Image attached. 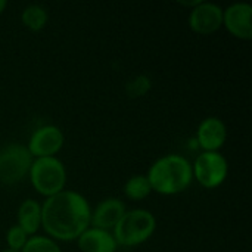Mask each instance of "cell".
<instances>
[{"instance_id": "1", "label": "cell", "mask_w": 252, "mask_h": 252, "mask_svg": "<svg viewBox=\"0 0 252 252\" xmlns=\"http://www.w3.org/2000/svg\"><path fill=\"white\" fill-rule=\"evenodd\" d=\"M90 214L92 207L86 196L63 189L41 204V227L53 241H77L90 227Z\"/></svg>"}, {"instance_id": "2", "label": "cell", "mask_w": 252, "mask_h": 252, "mask_svg": "<svg viewBox=\"0 0 252 252\" xmlns=\"http://www.w3.org/2000/svg\"><path fill=\"white\" fill-rule=\"evenodd\" d=\"M146 177L152 192L174 196L185 192L192 185V162L180 154H168L152 162Z\"/></svg>"}, {"instance_id": "3", "label": "cell", "mask_w": 252, "mask_h": 252, "mask_svg": "<svg viewBox=\"0 0 252 252\" xmlns=\"http://www.w3.org/2000/svg\"><path fill=\"white\" fill-rule=\"evenodd\" d=\"M157 230L155 216L145 208H134L126 211L117 226L112 229V235L118 247L133 248L145 244L152 238Z\"/></svg>"}, {"instance_id": "4", "label": "cell", "mask_w": 252, "mask_h": 252, "mask_svg": "<svg viewBox=\"0 0 252 252\" xmlns=\"http://www.w3.org/2000/svg\"><path fill=\"white\" fill-rule=\"evenodd\" d=\"M28 177L38 195L50 198L65 189L66 168L56 157L34 158Z\"/></svg>"}, {"instance_id": "5", "label": "cell", "mask_w": 252, "mask_h": 252, "mask_svg": "<svg viewBox=\"0 0 252 252\" xmlns=\"http://www.w3.org/2000/svg\"><path fill=\"white\" fill-rule=\"evenodd\" d=\"M32 157L25 145L9 143L0 148V183L15 185L22 182L31 168Z\"/></svg>"}, {"instance_id": "6", "label": "cell", "mask_w": 252, "mask_h": 252, "mask_svg": "<svg viewBox=\"0 0 252 252\" xmlns=\"http://www.w3.org/2000/svg\"><path fill=\"white\" fill-rule=\"evenodd\" d=\"M192 173L204 189H217L229 176V162L220 152H201L192 164Z\"/></svg>"}, {"instance_id": "7", "label": "cell", "mask_w": 252, "mask_h": 252, "mask_svg": "<svg viewBox=\"0 0 252 252\" xmlns=\"http://www.w3.org/2000/svg\"><path fill=\"white\" fill-rule=\"evenodd\" d=\"M63 131L58 126L46 124L32 131L28 139L27 149L32 158H47L56 157V154L63 148Z\"/></svg>"}, {"instance_id": "8", "label": "cell", "mask_w": 252, "mask_h": 252, "mask_svg": "<svg viewBox=\"0 0 252 252\" xmlns=\"http://www.w3.org/2000/svg\"><path fill=\"white\" fill-rule=\"evenodd\" d=\"M190 30L201 35H210L223 27V7L213 1H199L189 13Z\"/></svg>"}, {"instance_id": "9", "label": "cell", "mask_w": 252, "mask_h": 252, "mask_svg": "<svg viewBox=\"0 0 252 252\" xmlns=\"http://www.w3.org/2000/svg\"><path fill=\"white\" fill-rule=\"evenodd\" d=\"M223 27L239 40L252 38V6L238 1L223 9Z\"/></svg>"}, {"instance_id": "10", "label": "cell", "mask_w": 252, "mask_h": 252, "mask_svg": "<svg viewBox=\"0 0 252 252\" xmlns=\"http://www.w3.org/2000/svg\"><path fill=\"white\" fill-rule=\"evenodd\" d=\"M227 140V127L219 117L204 118L196 128V143L202 152H220Z\"/></svg>"}, {"instance_id": "11", "label": "cell", "mask_w": 252, "mask_h": 252, "mask_svg": "<svg viewBox=\"0 0 252 252\" xmlns=\"http://www.w3.org/2000/svg\"><path fill=\"white\" fill-rule=\"evenodd\" d=\"M126 205L118 198H106L100 201L90 214V227L112 232L123 214L126 213Z\"/></svg>"}, {"instance_id": "12", "label": "cell", "mask_w": 252, "mask_h": 252, "mask_svg": "<svg viewBox=\"0 0 252 252\" xmlns=\"http://www.w3.org/2000/svg\"><path fill=\"white\" fill-rule=\"evenodd\" d=\"M77 247L81 252H117L118 244L112 232L89 227L77 239Z\"/></svg>"}, {"instance_id": "13", "label": "cell", "mask_w": 252, "mask_h": 252, "mask_svg": "<svg viewBox=\"0 0 252 252\" xmlns=\"http://www.w3.org/2000/svg\"><path fill=\"white\" fill-rule=\"evenodd\" d=\"M16 224L28 235L34 236L41 227V204L35 199H25L16 211Z\"/></svg>"}, {"instance_id": "14", "label": "cell", "mask_w": 252, "mask_h": 252, "mask_svg": "<svg viewBox=\"0 0 252 252\" xmlns=\"http://www.w3.org/2000/svg\"><path fill=\"white\" fill-rule=\"evenodd\" d=\"M21 21L24 24L25 28H28L30 31H41L47 21H49V13H47V9L43 6V4H28L22 9V13H21Z\"/></svg>"}, {"instance_id": "15", "label": "cell", "mask_w": 252, "mask_h": 252, "mask_svg": "<svg viewBox=\"0 0 252 252\" xmlns=\"http://www.w3.org/2000/svg\"><path fill=\"white\" fill-rule=\"evenodd\" d=\"M152 193V188L146 174H134L124 185V195L130 201L139 202L146 199Z\"/></svg>"}, {"instance_id": "16", "label": "cell", "mask_w": 252, "mask_h": 252, "mask_svg": "<svg viewBox=\"0 0 252 252\" xmlns=\"http://www.w3.org/2000/svg\"><path fill=\"white\" fill-rule=\"evenodd\" d=\"M21 252H62V250L59 248L56 241L50 239L49 236L34 235L28 238Z\"/></svg>"}, {"instance_id": "17", "label": "cell", "mask_w": 252, "mask_h": 252, "mask_svg": "<svg viewBox=\"0 0 252 252\" xmlns=\"http://www.w3.org/2000/svg\"><path fill=\"white\" fill-rule=\"evenodd\" d=\"M152 89V81L148 75H136L133 80H130L126 86L127 94L130 97H142L149 93Z\"/></svg>"}, {"instance_id": "18", "label": "cell", "mask_w": 252, "mask_h": 252, "mask_svg": "<svg viewBox=\"0 0 252 252\" xmlns=\"http://www.w3.org/2000/svg\"><path fill=\"white\" fill-rule=\"evenodd\" d=\"M28 235L18 226L13 224L12 227H9V230L6 232V244H7V250L12 251L21 252V250L25 247L27 241H28Z\"/></svg>"}, {"instance_id": "19", "label": "cell", "mask_w": 252, "mask_h": 252, "mask_svg": "<svg viewBox=\"0 0 252 252\" xmlns=\"http://www.w3.org/2000/svg\"><path fill=\"white\" fill-rule=\"evenodd\" d=\"M6 7H7V1L6 0H0V15L6 10Z\"/></svg>"}, {"instance_id": "20", "label": "cell", "mask_w": 252, "mask_h": 252, "mask_svg": "<svg viewBox=\"0 0 252 252\" xmlns=\"http://www.w3.org/2000/svg\"><path fill=\"white\" fill-rule=\"evenodd\" d=\"M1 252H18V251H12V250H7V248H6V250H3Z\"/></svg>"}]
</instances>
